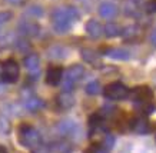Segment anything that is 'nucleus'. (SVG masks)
Wrapping results in <instances>:
<instances>
[{"label": "nucleus", "mask_w": 156, "mask_h": 153, "mask_svg": "<svg viewBox=\"0 0 156 153\" xmlns=\"http://www.w3.org/2000/svg\"><path fill=\"white\" fill-rule=\"evenodd\" d=\"M19 142L23 148L33 150L34 148H37L42 143V134L32 124L23 123L19 127Z\"/></svg>", "instance_id": "1"}, {"label": "nucleus", "mask_w": 156, "mask_h": 153, "mask_svg": "<svg viewBox=\"0 0 156 153\" xmlns=\"http://www.w3.org/2000/svg\"><path fill=\"white\" fill-rule=\"evenodd\" d=\"M129 96L132 97V100L136 103L139 107H142L145 112L143 113H152L153 106L151 105L152 99H153V93H152L151 87L147 86H140V87H135L132 92H129Z\"/></svg>", "instance_id": "2"}, {"label": "nucleus", "mask_w": 156, "mask_h": 153, "mask_svg": "<svg viewBox=\"0 0 156 153\" xmlns=\"http://www.w3.org/2000/svg\"><path fill=\"white\" fill-rule=\"evenodd\" d=\"M85 75V69L80 64H73L69 67L65 73V76L62 79V85H63V92H72L75 87L76 82H79Z\"/></svg>", "instance_id": "3"}, {"label": "nucleus", "mask_w": 156, "mask_h": 153, "mask_svg": "<svg viewBox=\"0 0 156 153\" xmlns=\"http://www.w3.org/2000/svg\"><path fill=\"white\" fill-rule=\"evenodd\" d=\"M20 76L19 63L14 59H7L2 64V80L6 83H16Z\"/></svg>", "instance_id": "4"}, {"label": "nucleus", "mask_w": 156, "mask_h": 153, "mask_svg": "<svg viewBox=\"0 0 156 153\" xmlns=\"http://www.w3.org/2000/svg\"><path fill=\"white\" fill-rule=\"evenodd\" d=\"M103 95L109 100H123L129 96V89L120 82H115L105 87Z\"/></svg>", "instance_id": "5"}, {"label": "nucleus", "mask_w": 156, "mask_h": 153, "mask_svg": "<svg viewBox=\"0 0 156 153\" xmlns=\"http://www.w3.org/2000/svg\"><path fill=\"white\" fill-rule=\"evenodd\" d=\"M52 20H53L55 29H56V32H59V33H66L72 26V20L69 19V16L66 15V10L65 9L55 10L52 15Z\"/></svg>", "instance_id": "6"}, {"label": "nucleus", "mask_w": 156, "mask_h": 153, "mask_svg": "<svg viewBox=\"0 0 156 153\" xmlns=\"http://www.w3.org/2000/svg\"><path fill=\"white\" fill-rule=\"evenodd\" d=\"M24 67L27 69V72L30 76H39V70H40V59H39L37 54L34 53H30L27 54L23 60Z\"/></svg>", "instance_id": "7"}, {"label": "nucleus", "mask_w": 156, "mask_h": 153, "mask_svg": "<svg viewBox=\"0 0 156 153\" xmlns=\"http://www.w3.org/2000/svg\"><path fill=\"white\" fill-rule=\"evenodd\" d=\"M63 79V69L59 66H50L46 73V83L50 86H57Z\"/></svg>", "instance_id": "8"}, {"label": "nucleus", "mask_w": 156, "mask_h": 153, "mask_svg": "<svg viewBox=\"0 0 156 153\" xmlns=\"http://www.w3.org/2000/svg\"><path fill=\"white\" fill-rule=\"evenodd\" d=\"M86 33L89 34L92 39H98L103 34V26L96 19H90L86 24Z\"/></svg>", "instance_id": "9"}, {"label": "nucleus", "mask_w": 156, "mask_h": 153, "mask_svg": "<svg viewBox=\"0 0 156 153\" xmlns=\"http://www.w3.org/2000/svg\"><path fill=\"white\" fill-rule=\"evenodd\" d=\"M99 15L105 19H113L118 15V6L110 2H105L99 6Z\"/></svg>", "instance_id": "10"}, {"label": "nucleus", "mask_w": 156, "mask_h": 153, "mask_svg": "<svg viewBox=\"0 0 156 153\" xmlns=\"http://www.w3.org/2000/svg\"><path fill=\"white\" fill-rule=\"evenodd\" d=\"M57 106L63 110L70 109L72 106L75 105V97L72 95V92H62L60 95L57 96Z\"/></svg>", "instance_id": "11"}, {"label": "nucleus", "mask_w": 156, "mask_h": 153, "mask_svg": "<svg viewBox=\"0 0 156 153\" xmlns=\"http://www.w3.org/2000/svg\"><path fill=\"white\" fill-rule=\"evenodd\" d=\"M42 107H43V100L42 99H39L37 96L30 95L24 99V109L29 110V112H32V113L40 110Z\"/></svg>", "instance_id": "12"}, {"label": "nucleus", "mask_w": 156, "mask_h": 153, "mask_svg": "<svg viewBox=\"0 0 156 153\" xmlns=\"http://www.w3.org/2000/svg\"><path fill=\"white\" fill-rule=\"evenodd\" d=\"M57 130L62 136H69V134H73L76 130V122L72 119H65L62 120L60 123L57 124Z\"/></svg>", "instance_id": "13"}, {"label": "nucleus", "mask_w": 156, "mask_h": 153, "mask_svg": "<svg viewBox=\"0 0 156 153\" xmlns=\"http://www.w3.org/2000/svg\"><path fill=\"white\" fill-rule=\"evenodd\" d=\"M130 126H132L133 132L137 133V134H146L147 132L151 130L149 123H147V120L145 119V117H137V119H135Z\"/></svg>", "instance_id": "14"}, {"label": "nucleus", "mask_w": 156, "mask_h": 153, "mask_svg": "<svg viewBox=\"0 0 156 153\" xmlns=\"http://www.w3.org/2000/svg\"><path fill=\"white\" fill-rule=\"evenodd\" d=\"M19 29L26 36H36L39 33V26L36 23H33V22H22Z\"/></svg>", "instance_id": "15"}, {"label": "nucleus", "mask_w": 156, "mask_h": 153, "mask_svg": "<svg viewBox=\"0 0 156 153\" xmlns=\"http://www.w3.org/2000/svg\"><path fill=\"white\" fill-rule=\"evenodd\" d=\"M106 56H109L110 59H115V60H128L130 57L129 52L125 49H109L106 52Z\"/></svg>", "instance_id": "16"}, {"label": "nucleus", "mask_w": 156, "mask_h": 153, "mask_svg": "<svg viewBox=\"0 0 156 153\" xmlns=\"http://www.w3.org/2000/svg\"><path fill=\"white\" fill-rule=\"evenodd\" d=\"M139 10V0H126L123 5V12L128 16H137Z\"/></svg>", "instance_id": "17"}, {"label": "nucleus", "mask_w": 156, "mask_h": 153, "mask_svg": "<svg viewBox=\"0 0 156 153\" xmlns=\"http://www.w3.org/2000/svg\"><path fill=\"white\" fill-rule=\"evenodd\" d=\"M103 33L106 37H116L119 34H122V29H120V26L116 23H108L106 26L103 27Z\"/></svg>", "instance_id": "18"}, {"label": "nucleus", "mask_w": 156, "mask_h": 153, "mask_svg": "<svg viewBox=\"0 0 156 153\" xmlns=\"http://www.w3.org/2000/svg\"><path fill=\"white\" fill-rule=\"evenodd\" d=\"M49 56L52 59H63L66 56V50L63 47H60V46H55V47H52L49 50Z\"/></svg>", "instance_id": "19"}, {"label": "nucleus", "mask_w": 156, "mask_h": 153, "mask_svg": "<svg viewBox=\"0 0 156 153\" xmlns=\"http://www.w3.org/2000/svg\"><path fill=\"white\" fill-rule=\"evenodd\" d=\"M82 57L87 63H95V60L98 59V53L95 50H92V49H83L82 50Z\"/></svg>", "instance_id": "20"}, {"label": "nucleus", "mask_w": 156, "mask_h": 153, "mask_svg": "<svg viewBox=\"0 0 156 153\" xmlns=\"http://www.w3.org/2000/svg\"><path fill=\"white\" fill-rule=\"evenodd\" d=\"M50 149L55 150L56 153H70L72 152V148L67 143H65V142H59V143H56L53 148H50Z\"/></svg>", "instance_id": "21"}, {"label": "nucleus", "mask_w": 156, "mask_h": 153, "mask_svg": "<svg viewBox=\"0 0 156 153\" xmlns=\"http://www.w3.org/2000/svg\"><path fill=\"white\" fill-rule=\"evenodd\" d=\"M137 32H139L137 26H128V27H125V29L122 30V36L126 39H132L137 34Z\"/></svg>", "instance_id": "22"}, {"label": "nucleus", "mask_w": 156, "mask_h": 153, "mask_svg": "<svg viewBox=\"0 0 156 153\" xmlns=\"http://www.w3.org/2000/svg\"><path fill=\"white\" fill-rule=\"evenodd\" d=\"M115 142H116V140H115V137L112 136V134H106V136H105V140H103V144H102V146H103V149L106 150V152H109V150H112V149H113Z\"/></svg>", "instance_id": "23"}, {"label": "nucleus", "mask_w": 156, "mask_h": 153, "mask_svg": "<svg viewBox=\"0 0 156 153\" xmlns=\"http://www.w3.org/2000/svg\"><path fill=\"white\" fill-rule=\"evenodd\" d=\"M65 10H66V15L69 16V19H70L72 22H73V20H79L80 15H79V12H77L76 7H73V6H67V7H65Z\"/></svg>", "instance_id": "24"}, {"label": "nucleus", "mask_w": 156, "mask_h": 153, "mask_svg": "<svg viewBox=\"0 0 156 153\" xmlns=\"http://www.w3.org/2000/svg\"><path fill=\"white\" fill-rule=\"evenodd\" d=\"M99 82H90L86 86V93L87 95H98L99 93Z\"/></svg>", "instance_id": "25"}, {"label": "nucleus", "mask_w": 156, "mask_h": 153, "mask_svg": "<svg viewBox=\"0 0 156 153\" xmlns=\"http://www.w3.org/2000/svg\"><path fill=\"white\" fill-rule=\"evenodd\" d=\"M145 10L149 15H155L156 13V0H149L146 5H145Z\"/></svg>", "instance_id": "26"}, {"label": "nucleus", "mask_w": 156, "mask_h": 153, "mask_svg": "<svg viewBox=\"0 0 156 153\" xmlns=\"http://www.w3.org/2000/svg\"><path fill=\"white\" fill-rule=\"evenodd\" d=\"M9 130H10V124L9 122L5 119V117H0V133H9Z\"/></svg>", "instance_id": "27"}, {"label": "nucleus", "mask_w": 156, "mask_h": 153, "mask_svg": "<svg viewBox=\"0 0 156 153\" xmlns=\"http://www.w3.org/2000/svg\"><path fill=\"white\" fill-rule=\"evenodd\" d=\"M100 122H102V117H100L99 115H93V116H90V119H89V124H90V127H92V129H95V127H99Z\"/></svg>", "instance_id": "28"}, {"label": "nucleus", "mask_w": 156, "mask_h": 153, "mask_svg": "<svg viewBox=\"0 0 156 153\" xmlns=\"http://www.w3.org/2000/svg\"><path fill=\"white\" fill-rule=\"evenodd\" d=\"M32 152L33 153H52V149L49 148V146H46V144L40 143L37 148H34Z\"/></svg>", "instance_id": "29"}, {"label": "nucleus", "mask_w": 156, "mask_h": 153, "mask_svg": "<svg viewBox=\"0 0 156 153\" xmlns=\"http://www.w3.org/2000/svg\"><path fill=\"white\" fill-rule=\"evenodd\" d=\"M29 13L33 16H42L43 15V10L42 7H39V6H33V7H30L29 9Z\"/></svg>", "instance_id": "30"}, {"label": "nucleus", "mask_w": 156, "mask_h": 153, "mask_svg": "<svg viewBox=\"0 0 156 153\" xmlns=\"http://www.w3.org/2000/svg\"><path fill=\"white\" fill-rule=\"evenodd\" d=\"M10 17H12V15H10V13H7V12H5V13H0V27H2V24H3V23L9 22Z\"/></svg>", "instance_id": "31"}, {"label": "nucleus", "mask_w": 156, "mask_h": 153, "mask_svg": "<svg viewBox=\"0 0 156 153\" xmlns=\"http://www.w3.org/2000/svg\"><path fill=\"white\" fill-rule=\"evenodd\" d=\"M151 43H152V44H153V46H155V47H156V30H155V32H153V33L151 34Z\"/></svg>", "instance_id": "32"}, {"label": "nucleus", "mask_w": 156, "mask_h": 153, "mask_svg": "<svg viewBox=\"0 0 156 153\" xmlns=\"http://www.w3.org/2000/svg\"><path fill=\"white\" fill-rule=\"evenodd\" d=\"M9 3H12V5H22L23 3V0H7Z\"/></svg>", "instance_id": "33"}, {"label": "nucleus", "mask_w": 156, "mask_h": 153, "mask_svg": "<svg viewBox=\"0 0 156 153\" xmlns=\"http://www.w3.org/2000/svg\"><path fill=\"white\" fill-rule=\"evenodd\" d=\"M0 153H7V150H6L3 146H0Z\"/></svg>", "instance_id": "34"}, {"label": "nucleus", "mask_w": 156, "mask_h": 153, "mask_svg": "<svg viewBox=\"0 0 156 153\" xmlns=\"http://www.w3.org/2000/svg\"><path fill=\"white\" fill-rule=\"evenodd\" d=\"M0 80H2V67H0Z\"/></svg>", "instance_id": "35"}]
</instances>
